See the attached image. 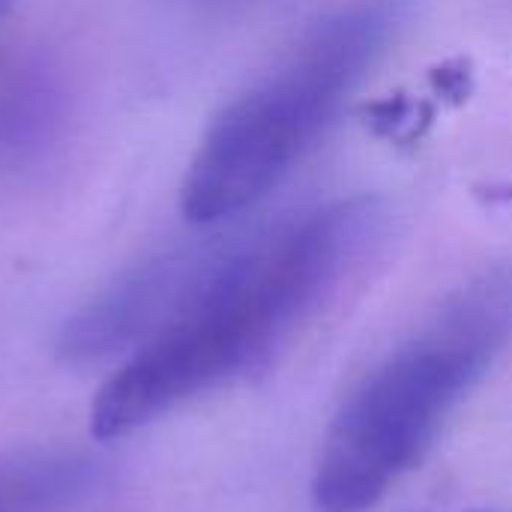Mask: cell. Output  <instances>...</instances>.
<instances>
[{"label": "cell", "instance_id": "obj_6", "mask_svg": "<svg viewBox=\"0 0 512 512\" xmlns=\"http://www.w3.org/2000/svg\"><path fill=\"white\" fill-rule=\"evenodd\" d=\"M6 6H9V0H0V15L6 12Z\"/></svg>", "mask_w": 512, "mask_h": 512}, {"label": "cell", "instance_id": "obj_5", "mask_svg": "<svg viewBox=\"0 0 512 512\" xmlns=\"http://www.w3.org/2000/svg\"><path fill=\"white\" fill-rule=\"evenodd\" d=\"M96 462L75 450L0 456V512H72L96 486Z\"/></svg>", "mask_w": 512, "mask_h": 512}, {"label": "cell", "instance_id": "obj_1", "mask_svg": "<svg viewBox=\"0 0 512 512\" xmlns=\"http://www.w3.org/2000/svg\"><path fill=\"white\" fill-rule=\"evenodd\" d=\"M378 231V201L342 198L243 249L210 255L177 315L99 387L90 405V435L126 438L183 402L264 366L369 252Z\"/></svg>", "mask_w": 512, "mask_h": 512}, {"label": "cell", "instance_id": "obj_4", "mask_svg": "<svg viewBox=\"0 0 512 512\" xmlns=\"http://www.w3.org/2000/svg\"><path fill=\"white\" fill-rule=\"evenodd\" d=\"M204 267L207 258L168 255L126 273L66 321L57 345L60 357L81 366L138 351L177 315Z\"/></svg>", "mask_w": 512, "mask_h": 512}, {"label": "cell", "instance_id": "obj_2", "mask_svg": "<svg viewBox=\"0 0 512 512\" xmlns=\"http://www.w3.org/2000/svg\"><path fill=\"white\" fill-rule=\"evenodd\" d=\"M512 336V276L462 288L339 405L312 477L318 512H369L432 447Z\"/></svg>", "mask_w": 512, "mask_h": 512}, {"label": "cell", "instance_id": "obj_3", "mask_svg": "<svg viewBox=\"0 0 512 512\" xmlns=\"http://www.w3.org/2000/svg\"><path fill=\"white\" fill-rule=\"evenodd\" d=\"M393 21L384 0L339 9L279 69L237 96L210 123L186 168L183 216L216 225L258 204L330 129L390 39Z\"/></svg>", "mask_w": 512, "mask_h": 512}]
</instances>
